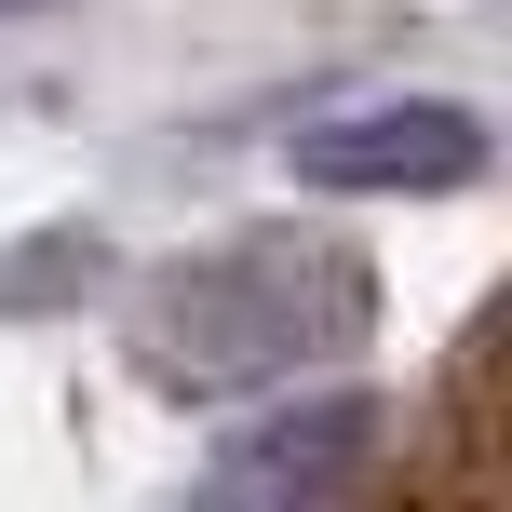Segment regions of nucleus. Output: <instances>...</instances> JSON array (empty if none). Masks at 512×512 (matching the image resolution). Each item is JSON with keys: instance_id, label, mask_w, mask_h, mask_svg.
Here are the masks:
<instances>
[{"instance_id": "obj_3", "label": "nucleus", "mask_w": 512, "mask_h": 512, "mask_svg": "<svg viewBox=\"0 0 512 512\" xmlns=\"http://www.w3.org/2000/svg\"><path fill=\"white\" fill-rule=\"evenodd\" d=\"M0 14H27V0H0Z\"/></svg>"}, {"instance_id": "obj_2", "label": "nucleus", "mask_w": 512, "mask_h": 512, "mask_svg": "<svg viewBox=\"0 0 512 512\" xmlns=\"http://www.w3.org/2000/svg\"><path fill=\"white\" fill-rule=\"evenodd\" d=\"M297 189H472L486 176V135L459 108H364V122H324L283 149Z\"/></svg>"}, {"instance_id": "obj_1", "label": "nucleus", "mask_w": 512, "mask_h": 512, "mask_svg": "<svg viewBox=\"0 0 512 512\" xmlns=\"http://www.w3.org/2000/svg\"><path fill=\"white\" fill-rule=\"evenodd\" d=\"M351 324H364V270L310 243H230L216 270H176V364L203 378H297Z\"/></svg>"}]
</instances>
